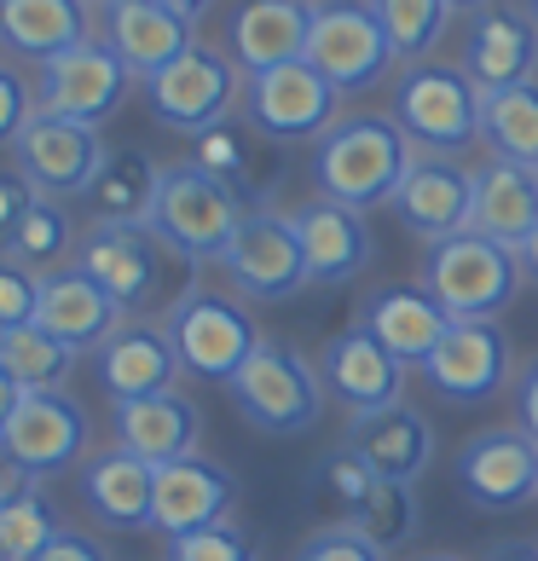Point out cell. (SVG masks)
Instances as JSON below:
<instances>
[{
	"label": "cell",
	"instance_id": "cell-1",
	"mask_svg": "<svg viewBox=\"0 0 538 561\" xmlns=\"http://www.w3.org/2000/svg\"><path fill=\"white\" fill-rule=\"evenodd\" d=\"M423 151L405 139L394 116H336L313 139V185L319 197L347 203V209H382L394 203L400 180Z\"/></svg>",
	"mask_w": 538,
	"mask_h": 561
},
{
	"label": "cell",
	"instance_id": "cell-2",
	"mask_svg": "<svg viewBox=\"0 0 538 561\" xmlns=\"http://www.w3.org/2000/svg\"><path fill=\"white\" fill-rule=\"evenodd\" d=\"M243 197L226 192L215 174H203L192 157L185 162H162V185H157V209H151V232L157 243L180 255L185 266H220L226 243L243 226Z\"/></svg>",
	"mask_w": 538,
	"mask_h": 561
},
{
	"label": "cell",
	"instance_id": "cell-3",
	"mask_svg": "<svg viewBox=\"0 0 538 561\" xmlns=\"http://www.w3.org/2000/svg\"><path fill=\"white\" fill-rule=\"evenodd\" d=\"M162 330H169V342L180 353V370L203 382H232L250 365V353L266 342L243 296H226V289H209V284H185L162 307Z\"/></svg>",
	"mask_w": 538,
	"mask_h": 561
},
{
	"label": "cell",
	"instance_id": "cell-4",
	"mask_svg": "<svg viewBox=\"0 0 538 561\" xmlns=\"http://www.w3.org/2000/svg\"><path fill=\"white\" fill-rule=\"evenodd\" d=\"M226 393H232L243 423L261 428V434H278V440L319 428L324 400H330V388L319 377V359H307L301 347L273 342V336L250 353V365L226 382Z\"/></svg>",
	"mask_w": 538,
	"mask_h": 561
},
{
	"label": "cell",
	"instance_id": "cell-5",
	"mask_svg": "<svg viewBox=\"0 0 538 561\" xmlns=\"http://www.w3.org/2000/svg\"><path fill=\"white\" fill-rule=\"evenodd\" d=\"M405 139L423 157H458L463 145L481 139V88L469 81L463 65H440V58H417L394 81V111Z\"/></svg>",
	"mask_w": 538,
	"mask_h": 561
},
{
	"label": "cell",
	"instance_id": "cell-6",
	"mask_svg": "<svg viewBox=\"0 0 538 561\" xmlns=\"http://www.w3.org/2000/svg\"><path fill=\"white\" fill-rule=\"evenodd\" d=\"M451 319H499L522 289V255L481 232H458L423 255L417 278Z\"/></svg>",
	"mask_w": 538,
	"mask_h": 561
},
{
	"label": "cell",
	"instance_id": "cell-7",
	"mask_svg": "<svg viewBox=\"0 0 538 561\" xmlns=\"http://www.w3.org/2000/svg\"><path fill=\"white\" fill-rule=\"evenodd\" d=\"M243 81L250 76L232 65V53L197 41L192 53H180L169 70H157L145 81V105H151V116L162 128L197 139V134H209L243 111Z\"/></svg>",
	"mask_w": 538,
	"mask_h": 561
},
{
	"label": "cell",
	"instance_id": "cell-8",
	"mask_svg": "<svg viewBox=\"0 0 538 561\" xmlns=\"http://www.w3.org/2000/svg\"><path fill=\"white\" fill-rule=\"evenodd\" d=\"M111 145L99 128L88 122H70V116H53V111H35L30 128L12 139V169L30 180L35 197H53V203H81L88 185L105 169Z\"/></svg>",
	"mask_w": 538,
	"mask_h": 561
},
{
	"label": "cell",
	"instance_id": "cell-9",
	"mask_svg": "<svg viewBox=\"0 0 538 561\" xmlns=\"http://www.w3.org/2000/svg\"><path fill=\"white\" fill-rule=\"evenodd\" d=\"M307 65H313L336 93H365V88H377L400 58L388 47L370 0H313Z\"/></svg>",
	"mask_w": 538,
	"mask_h": 561
},
{
	"label": "cell",
	"instance_id": "cell-10",
	"mask_svg": "<svg viewBox=\"0 0 538 561\" xmlns=\"http://www.w3.org/2000/svg\"><path fill=\"white\" fill-rule=\"evenodd\" d=\"M220 273L232 284V296L243 301H289L301 296L307 284V255H301V238L296 226H289V209H250L243 226L232 232L220 255Z\"/></svg>",
	"mask_w": 538,
	"mask_h": 561
},
{
	"label": "cell",
	"instance_id": "cell-11",
	"mask_svg": "<svg viewBox=\"0 0 538 561\" xmlns=\"http://www.w3.org/2000/svg\"><path fill=\"white\" fill-rule=\"evenodd\" d=\"M88 440H93V423L81 400H70L65 388H47L18 400L7 434H0V457L18 463L30 481H53V474L88 463Z\"/></svg>",
	"mask_w": 538,
	"mask_h": 561
},
{
	"label": "cell",
	"instance_id": "cell-12",
	"mask_svg": "<svg viewBox=\"0 0 538 561\" xmlns=\"http://www.w3.org/2000/svg\"><path fill=\"white\" fill-rule=\"evenodd\" d=\"M423 377L451 405H487L504 388H515L522 370H515V347L499 319H451L446 342L428 353Z\"/></svg>",
	"mask_w": 538,
	"mask_h": 561
},
{
	"label": "cell",
	"instance_id": "cell-13",
	"mask_svg": "<svg viewBox=\"0 0 538 561\" xmlns=\"http://www.w3.org/2000/svg\"><path fill=\"white\" fill-rule=\"evenodd\" d=\"M336 111H342V93L330 88L307 58L243 81V122H250L255 134H266L273 145L319 139L330 122H336Z\"/></svg>",
	"mask_w": 538,
	"mask_h": 561
},
{
	"label": "cell",
	"instance_id": "cell-14",
	"mask_svg": "<svg viewBox=\"0 0 538 561\" xmlns=\"http://www.w3.org/2000/svg\"><path fill=\"white\" fill-rule=\"evenodd\" d=\"M128 88H134V70L122 65L105 41H81V47L58 53L53 65H41V76H35L41 111L88 122V128H105L128 105Z\"/></svg>",
	"mask_w": 538,
	"mask_h": 561
},
{
	"label": "cell",
	"instance_id": "cell-15",
	"mask_svg": "<svg viewBox=\"0 0 538 561\" xmlns=\"http://www.w3.org/2000/svg\"><path fill=\"white\" fill-rule=\"evenodd\" d=\"M162 261H169V249L157 243L151 226H88L70 266H81L122 313L139 319L162 296Z\"/></svg>",
	"mask_w": 538,
	"mask_h": 561
},
{
	"label": "cell",
	"instance_id": "cell-16",
	"mask_svg": "<svg viewBox=\"0 0 538 561\" xmlns=\"http://www.w3.org/2000/svg\"><path fill=\"white\" fill-rule=\"evenodd\" d=\"M458 486L474 510H522L538 497V440L522 423L481 428L458 451Z\"/></svg>",
	"mask_w": 538,
	"mask_h": 561
},
{
	"label": "cell",
	"instance_id": "cell-17",
	"mask_svg": "<svg viewBox=\"0 0 538 561\" xmlns=\"http://www.w3.org/2000/svg\"><path fill=\"white\" fill-rule=\"evenodd\" d=\"M93 377L105 400H151V393L180 388V353L169 342L162 319H122L105 342L93 347Z\"/></svg>",
	"mask_w": 538,
	"mask_h": 561
},
{
	"label": "cell",
	"instance_id": "cell-18",
	"mask_svg": "<svg viewBox=\"0 0 538 561\" xmlns=\"http://www.w3.org/2000/svg\"><path fill=\"white\" fill-rule=\"evenodd\" d=\"M394 220L405 226L417 243H446L469 232V215H474V174L463 169L458 157H417L411 162V174L400 180L394 192Z\"/></svg>",
	"mask_w": 538,
	"mask_h": 561
},
{
	"label": "cell",
	"instance_id": "cell-19",
	"mask_svg": "<svg viewBox=\"0 0 538 561\" xmlns=\"http://www.w3.org/2000/svg\"><path fill=\"white\" fill-rule=\"evenodd\" d=\"M405 359H394L377 336H370L365 324H347L336 336L324 342L319 353V377L330 388V400L347 405L359 417V411H382V405H400L405 400Z\"/></svg>",
	"mask_w": 538,
	"mask_h": 561
},
{
	"label": "cell",
	"instance_id": "cell-20",
	"mask_svg": "<svg viewBox=\"0 0 538 561\" xmlns=\"http://www.w3.org/2000/svg\"><path fill=\"white\" fill-rule=\"evenodd\" d=\"M463 70L481 93L533 81L538 76V24H533V12L515 7V0H492V7L474 12L469 35H463Z\"/></svg>",
	"mask_w": 538,
	"mask_h": 561
},
{
	"label": "cell",
	"instance_id": "cell-21",
	"mask_svg": "<svg viewBox=\"0 0 538 561\" xmlns=\"http://www.w3.org/2000/svg\"><path fill=\"white\" fill-rule=\"evenodd\" d=\"M289 226H296V238H301L307 278L313 284H354L370 266V255H377V238H370L365 209H347V203L307 197V203L289 209Z\"/></svg>",
	"mask_w": 538,
	"mask_h": 561
},
{
	"label": "cell",
	"instance_id": "cell-22",
	"mask_svg": "<svg viewBox=\"0 0 538 561\" xmlns=\"http://www.w3.org/2000/svg\"><path fill=\"white\" fill-rule=\"evenodd\" d=\"M232 504H238L232 469L215 463V457H203V451H192V457H180V463H162V469H157L151 527H157L162 538H180V533L232 522Z\"/></svg>",
	"mask_w": 538,
	"mask_h": 561
},
{
	"label": "cell",
	"instance_id": "cell-23",
	"mask_svg": "<svg viewBox=\"0 0 538 561\" xmlns=\"http://www.w3.org/2000/svg\"><path fill=\"white\" fill-rule=\"evenodd\" d=\"M99 41L134 70V81H151L157 70H169L180 53L197 47V24L180 18L162 0H111L105 18H99Z\"/></svg>",
	"mask_w": 538,
	"mask_h": 561
},
{
	"label": "cell",
	"instance_id": "cell-24",
	"mask_svg": "<svg viewBox=\"0 0 538 561\" xmlns=\"http://www.w3.org/2000/svg\"><path fill=\"white\" fill-rule=\"evenodd\" d=\"M307 30H313V0H238L226 12V53L243 76H261L307 58Z\"/></svg>",
	"mask_w": 538,
	"mask_h": 561
},
{
	"label": "cell",
	"instance_id": "cell-25",
	"mask_svg": "<svg viewBox=\"0 0 538 561\" xmlns=\"http://www.w3.org/2000/svg\"><path fill=\"white\" fill-rule=\"evenodd\" d=\"M192 162L203 174H215L226 192H238L243 209H273L278 180H284V157H278L273 139L250 128V122L232 116V122H220V128L197 134L192 139Z\"/></svg>",
	"mask_w": 538,
	"mask_h": 561
},
{
	"label": "cell",
	"instance_id": "cell-26",
	"mask_svg": "<svg viewBox=\"0 0 538 561\" xmlns=\"http://www.w3.org/2000/svg\"><path fill=\"white\" fill-rule=\"evenodd\" d=\"M151 497H157V469L134 457L128 446L88 451L81 463V504L99 527L111 533H145L151 527Z\"/></svg>",
	"mask_w": 538,
	"mask_h": 561
},
{
	"label": "cell",
	"instance_id": "cell-27",
	"mask_svg": "<svg viewBox=\"0 0 538 561\" xmlns=\"http://www.w3.org/2000/svg\"><path fill=\"white\" fill-rule=\"evenodd\" d=\"M111 428H116V446H128L134 457H145L151 469L162 463H180L192 457L203 440V411L192 393H151V400H122L111 405Z\"/></svg>",
	"mask_w": 538,
	"mask_h": 561
},
{
	"label": "cell",
	"instance_id": "cell-28",
	"mask_svg": "<svg viewBox=\"0 0 538 561\" xmlns=\"http://www.w3.org/2000/svg\"><path fill=\"white\" fill-rule=\"evenodd\" d=\"M347 446L365 457L377 481L417 486V474L434 457V423L411 400H400V405H382V411H359V417L347 423Z\"/></svg>",
	"mask_w": 538,
	"mask_h": 561
},
{
	"label": "cell",
	"instance_id": "cell-29",
	"mask_svg": "<svg viewBox=\"0 0 538 561\" xmlns=\"http://www.w3.org/2000/svg\"><path fill=\"white\" fill-rule=\"evenodd\" d=\"M122 319H128V313H122V307L88 273H81V266H58V273L41 278L35 324L53 330V336L65 342V347H76V353H93Z\"/></svg>",
	"mask_w": 538,
	"mask_h": 561
},
{
	"label": "cell",
	"instance_id": "cell-30",
	"mask_svg": "<svg viewBox=\"0 0 538 561\" xmlns=\"http://www.w3.org/2000/svg\"><path fill=\"white\" fill-rule=\"evenodd\" d=\"M93 35V0H0V47L30 65H53L58 53Z\"/></svg>",
	"mask_w": 538,
	"mask_h": 561
},
{
	"label": "cell",
	"instance_id": "cell-31",
	"mask_svg": "<svg viewBox=\"0 0 538 561\" xmlns=\"http://www.w3.org/2000/svg\"><path fill=\"white\" fill-rule=\"evenodd\" d=\"M370 336H377L394 359L405 365H428V353L446 342V330H451V313L440 301L428 296L423 284H388L377 289V296L365 301V319H359Z\"/></svg>",
	"mask_w": 538,
	"mask_h": 561
},
{
	"label": "cell",
	"instance_id": "cell-32",
	"mask_svg": "<svg viewBox=\"0 0 538 561\" xmlns=\"http://www.w3.org/2000/svg\"><path fill=\"white\" fill-rule=\"evenodd\" d=\"M469 232H481V238H492V243H504V249L522 255V243L538 232V169L499 162V157H492L487 169H474Z\"/></svg>",
	"mask_w": 538,
	"mask_h": 561
},
{
	"label": "cell",
	"instance_id": "cell-33",
	"mask_svg": "<svg viewBox=\"0 0 538 561\" xmlns=\"http://www.w3.org/2000/svg\"><path fill=\"white\" fill-rule=\"evenodd\" d=\"M157 185H162V162L139 151V145H116L99 180L88 185V197H81V209H88L93 226H151Z\"/></svg>",
	"mask_w": 538,
	"mask_h": 561
},
{
	"label": "cell",
	"instance_id": "cell-34",
	"mask_svg": "<svg viewBox=\"0 0 538 561\" xmlns=\"http://www.w3.org/2000/svg\"><path fill=\"white\" fill-rule=\"evenodd\" d=\"M481 145L499 162L538 169V81L481 93Z\"/></svg>",
	"mask_w": 538,
	"mask_h": 561
},
{
	"label": "cell",
	"instance_id": "cell-35",
	"mask_svg": "<svg viewBox=\"0 0 538 561\" xmlns=\"http://www.w3.org/2000/svg\"><path fill=\"white\" fill-rule=\"evenodd\" d=\"M0 365L12 370V382L24 393H47V388H70L81 353L41 324H18V330H0Z\"/></svg>",
	"mask_w": 538,
	"mask_h": 561
},
{
	"label": "cell",
	"instance_id": "cell-36",
	"mask_svg": "<svg viewBox=\"0 0 538 561\" xmlns=\"http://www.w3.org/2000/svg\"><path fill=\"white\" fill-rule=\"evenodd\" d=\"M76 215L65 209V203H53V197H35V209L24 215V226L12 232V243L0 249V255H12L18 266H30L35 278H47L58 273V266H70L76 261Z\"/></svg>",
	"mask_w": 538,
	"mask_h": 561
},
{
	"label": "cell",
	"instance_id": "cell-37",
	"mask_svg": "<svg viewBox=\"0 0 538 561\" xmlns=\"http://www.w3.org/2000/svg\"><path fill=\"white\" fill-rule=\"evenodd\" d=\"M370 12H377V24L388 35V47H394L400 65H417L440 47V35L451 24V7L446 0H370Z\"/></svg>",
	"mask_w": 538,
	"mask_h": 561
},
{
	"label": "cell",
	"instance_id": "cell-38",
	"mask_svg": "<svg viewBox=\"0 0 538 561\" xmlns=\"http://www.w3.org/2000/svg\"><path fill=\"white\" fill-rule=\"evenodd\" d=\"M58 533H65V515L41 486H24L12 504H0V561H41Z\"/></svg>",
	"mask_w": 538,
	"mask_h": 561
},
{
	"label": "cell",
	"instance_id": "cell-39",
	"mask_svg": "<svg viewBox=\"0 0 538 561\" xmlns=\"http://www.w3.org/2000/svg\"><path fill=\"white\" fill-rule=\"evenodd\" d=\"M370 486H377V474H370V463L354 446L324 451L313 463V474H307V492H313V504L330 515V522H354L359 504L370 497Z\"/></svg>",
	"mask_w": 538,
	"mask_h": 561
},
{
	"label": "cell",
	"instance_id": "cell-40",
	"mask_svg": "<svg viewBox=\"0 0 538 561\" xmlns=\"http://www.w3.org/2000/svg\"><path fill=\"white\" fill-rule=\"evenodd\" d=\"M347 527H359L377 550H400V545L417 538V492H411L405 481H377Z\"/></svg>",
	"mask_w": 538,
	"mask_h": 561
},
{
	"label": "cell",
	"instance_id": "cell-41",
	"mask_svg": "<svg viewBox=\"0 0 538 561\" xmlns=\"http://www.w3.org/2000/svg\"><path fill=\"white\" fill-rule=\"evenodd\" d=\"M162 561H261V556H255V538L243 533L238 522H215V527L169 538Z\"/></svg>",
	"mask_w": 538,
	"mask_h": 561
},
{
	"label": "cell",
	"instance_id": "cell-42",
	"mask_svg": "<svg viewBox=\"0 0 538 561\" xmlns=\"http://www.w3.org/2000/svg\"><path fill=\"white\" fill-rule=\"evenodd\" d=\"M296 561H388V550H377L359 527H347V522H324L319 533H307Z\"/></svg>",
	"mask_w": 538,
	"mask_h": 561
},
{
	"label": "cell",
	"instance_id": "cell-43",
	"mask_svg": "<svg viewBox=\"0 0 538 561\" xmlns=\"http://www.w3.org/2000/svg\"><path fill=\"white\" fill-rule=\"evenodd\" d=\"M35 111H41L35 81L18 70V65H7V58H0V145H7V151H12V139L30 128Z\"/></svg>",
	"mask_w": 538,
	"mask_h": 561
},
{
	"label": "cell",
	"instance_id": "cell-44",
	"mask_svg": "<svg viewBox=\"0 0 538 561\" xmlns=\"http://www.w3.org/2000/svg\"><path fill=\"white\" fill-rule=\"evenodd\" d=\"M35 301H41V278L12 255H0V330L35 324Z\"/></svg>",
	"mask_w": 538,
	"mask_h": 561
},
{
	"label": "cell",
	"instance_id": "cell-45",
	"mask_svg": "<svg viewBox=\"0 0 538 561\" xmlns=\"http://www.w3.org/2000/svg\"><path fill=\"white\" fill-rule=\"evenodd\" d=\"M35 209V192L18 169H0V249L12 243V232L24 226V215Z\"/></svg>",
	"mask_w": 538,
	"mask_h": 561
},
{
	"label": "cell",
	"instance_id": "cell-46",
	"mask_svg": "<svg viewBox=\"0 0 538 561\" xmlns=\"http://www.w3.org/2000/svg\"><path fill=\"white\" fill-rule=\"evenodd\" d=\"M41 561H111V550L99 545L93 533H76V527H65V533H58L47 550H41Z\"/></svg>",
	"mask_w": 538,
	"mask_h": 561
},
{
	"label": "cell",
	"instance_id": "cell-47",
	"mask_svg": "<svg viewBox=\"0 0 538 561\" xmlns=\"http://www.w3.org/2000/svg\"><path fill=\"white\" fill-rule=\"evenodd\" d=\"M515 423H522L533 440H538V359H527L522 365V377H515Z\"/></svg>",
	"mask_w": 538,
	"mask_h": 561
},
{
	"label": "cell",
	"instance_id": "cell-48",
	"mask_svg": "<svg viewBox=\"0 0 538 561\" xmlns=\"http://www.w3.org/2000/svg\"><path fill=\"white\" fill-rule=\"evenodd\" d=\"M18 400H24V388H18V382H12V370L0 365V434H7V423H12Z\"/></svg>",
	"mask_w": 538,
	"mask_h": 561
},
{
	"label": "cell",
	"instance_id": "cell-49",
	"mask_svg": "<svg viewBox=\"0 0 538 561\" xmlns=\"http://www.w3.org/2000/svg\"><path fill=\"white\" fill-rule=\"evenodd\" d=\"M487 561H538V545H522V538H510V545L487 550Z\"/></svg>",
	"mask_w": 538,
	"mask_h": 561
},
{
	"label": "cell",
	"instance_id": "cell-50",
	"mask_svg": "<svg viewBox=\"0 0 538 561\" xmlns=\"http://www.w3.org/2000/svg\"><path fill=\"white\" fill-rule=\"evenodd\" d=\"M162 7H174L180 18H192V24H197V18H209V12L220 7V0H162Z\"/></svg>",
	"mask_w": 538,
	"mask_h": 561
},
{
	"label": "cell",
	"instance_id": "cell-51",
	"mask_svg": "<svg viewBox=\"0 0 538 561\" xmlns=\"http://www.w3.org/2000/svg\"><path fill=\"white\" fill-rule=\"evenodd\" d=\"M522 278H527V284H538V232L522 243Z\"/></svg>",
	"mask_w": 538,
	"mask_h": 561
},
{
	"label": "cell",
	"instance_id": "cell-52",
	"mask_svg": "<svg viewBox=\"0 0 538 561\" xmlns=\"http://www.w3.org/2000/svg\"><path fill=\"white\" fill-rule=\"evenodd\" d=\"M451 12H481V7H492V0H446Z\"/></svg>",
	"mask_w": 538,
	"mask_h": 561
},
{
	"label": "cell",
	"instance_id": "cell-53",
	"mask_svg": "<svg viewBox=\"0 0 538 561\" xmlns=\"http://www.w3.org/2000/svg\"><path fill=\"white\" fill-rule=\"evenodd\" d=\"M417 561H463V556H417Z\"/></svg>",
	"mask_w": 538,
	"mask_h": 561
},
{
	"label": "cell",
	"instance_id": "cell-54",
	"mask_svg": "<svg viewBox=\"0 0 538 561\" xmlns=\"http://www.w3.org/2000/svg\"><path fill=\"white\" fill-rule=\"evenodd\" d=\"M522 7H527V12H533V24H538V0H522Z\"/></svg>",
	"mask_w": 538,
	"mask_h": 561
},
{
	"label": "cell",
	"instance_id": "cell-55",
	"mask_svg": "<svg viewBox=\"0 0 538 561\" xmlns=\"http://www.w3.org/2000/svg\"><path fill=\"white\" fill-rule=\"evenodd\" d=\"M93 7H111V0H93Z\"/></svg>",
	"mask_w": 538,
	"mask_h": 561
}]
</instances>
